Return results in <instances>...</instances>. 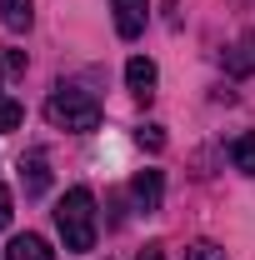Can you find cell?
<instances>
[{
  "mask_svg": "<svg viewBox=\"0 0 255 260\" xmlns=\"http://www.w3.org/2000/svg\"><path fill=\"white\" fill-rule=\"evenodd\" d=\"M55 225H60L65 250H95V195L85 185L65 190V200L55 205Z\"/></svg>",
  "mask_w": 255,
  "mask_h": 260,
  "instance_id": "1",
  "label": "cell"
},
{
  "mask_svg": "<svg viewBox=\"0 0 255 260\" xmlns=\"http://www.w3.org/2000/svg\"><path fill=\"white\" fill-rule=\"evenodd\" d=\"M225 65H230L235 75H250V70H255V30H250V35H240V45L225 55Z\"/></svg>",
  "mask_w": 255,
  "mask_h": 260,
  "instance_id": "9",
  "label": "cell"
},
{
  "mask_svg": "<svg viewBox=\"0 0 255 260\" xmlns=\"http://www.w3.org/2000/svg\"><path fill=\"white\" fill-rule=\"evenodd\" d=\"M10 205H15V195H10L5 185H0V230L10 225Z\"/></svg>",
  "mask_w": 255,
  "mask_h": 260,
  "instance_id": "14",
  "label": "cell"
},
{
  "mask_svg": "<svg viewBox=\"0 0 255 260\" xmlns=\"http://www.w3.org/2000/svg\"><path fill=\"white\" fill-rule=\"evenodd\" d=\"M20 180H25V195H45V185H50V160H45V150H25Z\"/></svg>",
  "mask_w": 255,
  "mask_h": 260,
  "instance_id": "6",
  "label": "cell"
},
{
  "mask_svg": "<svg viewBox=\"0 0 255 260\" xmlns=\"http://www.w3.org/2000/svg\"><path fill=\"white\" fill-rule=\"evenodd\" d=\"M135 260H165V250H160V245H145V250H140Z\"/></svg>",
  "mask_w": 255,
  "mask_h": 260,
  "instance_id": "15",
  "label": "cell"
},
{
  "mask_svg": "<svg viewBox=\"0 0 255 260\" xmlns=\"http://www.w3.org/2000/svg\"><path fill=\"white\" fill-rule=\"evenodd\" d=\"M140 145H145V150H160V145H165L160 125H140Z\"/></svg>",
  "mask_w": 255,
  "mask_h": 260,
  "instance_id": "13",
  "label": "cell"
},
{
  "mask_svg": "<svg viewBox=\"0 0 255 260\" xmlns=\"http://www.w3.org/2000/svg\"><path fill=\"white\" fill-rule=\"evenodd\" d=\"M130 195H135V205L150 215V210H160V195H165V175L160 170H140L135 180H130Z\"/></svg>",
  "mask_w": 255,
  "mask_h": 260,
  "instance_id": "5",
  "label": "cell"
},
{
  "mask_svg": "<svg viewBox=\"0 0 255 260\" xmlns=\"http://www.w3.org/2000/svg\"><path fill=\"white\" fill-rule=\"evenodd\" d=\"M125 85H130L135 100H150V95H155V60L130 55V60H125Z\"/></svg>",
  "mask_w": 255,
  "mask_h": 260,
  "instance_id": "4",
  "label": "cell"
},
{
  "mask_svg": "<svg viewBox=\"0 0 255 260\" xmlns=\"http://www.w3.org/2000/svg\"><path fill=\"white\" fill-rule=\"evenodd\" d=\"M45 120L55 130H75V135H85V130L100 125V100L90 90H80V85H55L50 100H45Z\"/></svg>",
  "mask_w": 255,
  "mask_h": 260,
  "instance_id": "2",
  "label": "cell"
},
{
  "mask_svg": "<svg viewBox=\"0 0 255 260\" xmlns=\"http://www.w3.org/2000/svg\"><path fill=\"white\" fill-rule=\"evenodd\" d=\"M110 5H115V30H120V40H135V35L145 30L150 0H110Z\"/></svg>",
  "mask_w": 255,
  "mask_h": 260,
  "instance_id": "3",
  "label": "cell"
},
{
  "mask_svg": "<svg viewBox=\"0 0 255 260\" xmlns=\"http://www.w3.org/2000/svg\"><path fill=\"white\" fill-rule=\"evenodd\" d=\"M20 120H25V105L10 100V95H0V130H15Z\"/></svg>",
  "mask_w": 255,
  "mask_h": 260,
  "instance_id": "11",
  "label": "cell"
},
{
  "mask_svg": "<svg viewBox=\"0 0 255 260\" xmlns=\"http://www.w3.org/2000/svg\"><path fill=\"white\" fill-rule=\"evenodd\" d=\"M0 20H5L10 30H30V20H35L30 0H0Z\"/></svg>",
  "mask_w": 255,
  "mask_h": 260,
  "instance_id": "8",
  "label": "cell"
},
{
  "mask_svg": "<svg viewBox=\"0 0 255 260\" xmlns=\"http://www.w3.org/2000/svg\"><path fill=\"white\" fill-rule=\"evenodd\" d=\"M5 260H55V250H50L40 235H15L10 250H5Z\"/></svg>",
  "mask_w": 255,
  "mask_h": 260,
  "instance_id": "7",
  "label": "cell"
},
{
  "mask_svg": "<svg viewBox=\"0 0 255 260\" xmlns=\"http://www.w3.org/2000/svg\"><path fill=\"white\" fill-rule=\"evenodd\" d=\"M230 160L240 175H255V135H235L230 140Z\"/></svg>",
  "mask_w": 255,
  "mask_h": 260,
  "instance_id": "10",
  "label": "cell"
},
{
  "mask_svg": "<svg viewBox=\"0 0 255 260\" xmlns=\"http://www.w3.org/2000/svg\"><path fill=\"white\" fill-rule=\"evenodd\" d=\"M185 260H225L220 245H210V240H195L190 250H185Z\"/></svg>",
  "mask_w": 255,
  "mask_h": 260,
  "instance_id": "12",
  "label": "cell"
}]
</instances>
